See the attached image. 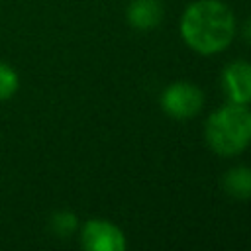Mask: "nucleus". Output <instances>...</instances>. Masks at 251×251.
Returning <instances> with one entry per match:
<instances>
[{
    "label": "nucleus",
    "mask_w": 251,
    "mask_h": 251,
    "mask_svg": "<svg viewBox=\"0 0 251 251\" xmlns=\"http://www.w3.org/2000/svg\"><path fill=\"white\" fill-rule=\"evenodd\" d=\"M180 35L198 55L222 53L233 41L235 16L220 0H196L182 12Z\"/></svg>",
    "instance_id": "f257e3e1"
},
{
    "label": "nucleus",
    "mask_w": 251,
    "mask_h": 251,
    "mask_svg": "<svg viewBox=\"0 0 251 251\" xmlns=\"http://www.w3.org/2000/svg\"><path fill=\"white\" fill-rule=\"evenodd\" d=\"M204 137L210 149L222 157H233L241 153L251 141L249 110L233 102L218 108L208 116Z\"/></svg>",
    "instance_id": "f03ea898"
},
{
    "label": "nucleus",
    "mask_w": 251,
    "mask_h": 251,
    "mask_svg": "<svg viewBox=\"0 0 251 251\" xmlns=\"http://www.w3.org/2000/svg\"><path fill=\"white\" fill-rule=\"evenodd\" d=\"M161 108L169 118L186 120L196 116L204 106V92L192 82H173L161 92Z\"/></svg>",
    "instance_id": "7ed1b4c3"
},
{
    "label": "nucleus",
    "mask_w": 251,
    "mask_h": 251,
    "mask_svg": "<svg viewBox=\"0 0 251 251\" xmlns=\"http://www.w3.org/2000/svg\"><path fill=\"white\" fill-rule=\"evenodd\" d=\"M80 245L88 251H124L127 243L116 224L104 218H92L80 229Z\"/></svg>",
    "instance_id": "20e7f679"
},
{
    "label": "nucleus",
    "mask_w": 251,
    "mask_h": 251,
    "mask_svg": "<svg viewBox=\"0 0 251 251\" xmlns=\"http://www.w3.org/2000/svg\"><path fill=\"white\" fill-rule=\"evenodd\" d=\"M220 84L227 102L247 106L251 102V63L243 59L227 63L222 71Z\"/></svg>",
    "instance_id": "39448f33"
},
{
    "label": "nucleus",
    "mask_w": 251,
    "mask_h": 251,
    "mask_svg": "<svg viewBox=\"0 0 251 251\" xmlns=\"http://www.w3.org/2000/svg\"><path fill=\"white\" fill-rule=\"evenodd\" d=\"M165 10L159 0H131L126 18L133 29L149 31L163 22Z\"/></svg>",
    "instance_id": "423d86ee"
},
{
    "label": "nucleus",
    "mask_w": 251,
    "mask_h": 251,
    "mask_svg": "<svg viewBox=\"0 0 251 251\" xmlns=\"http://www.w3.org/2000/svg\"><path fill=\"white\" fill-rule=\"evenodd\" d=\"M222 186L226 194L237 200L251 198V167H231L222 176Z\"/></svg>",
    "instance_id": "0eeeda50"
},
{
    "label": "nucleus",
    "mask_w": 251,
    "mask_h": 251,
    "mask_svg": "<svg viewBox=\"0 0 251 251\" xmlns=\"http://www.w3.org/2000/svg\"><path fill=\"white\" fill-rule=\"evenodd\" d=\"M20 88V78H18V73L0 61V102L2 100H10Z\"/></svg>",
    "instance_id": "6e6552de"
},
{
    "label": "nucleus",
    "mask_w": 251,
    "mask_h": 251,
    "mask_svg": "<svg viewBox=\"0 0 251 251\" xmlns=\"http://www.w3.org/2000/svg\"><path fill=\"white\" fill-rule=\"evenodd\" d=\"M76 227H78V220H76V216H75L73 212L63 210V212L53 214V218H51V229H53V233H57L59 237H69V235H73V233L76 231Z\"/></svg>",
    "instance_id": "1a4fd4ad"
},
{
    "label": "nucleus",
    "mask_w": 251,
    "mask_h": 251,
    "mask_svg": "<svg viewBox=\"0 0 251 251\" xmlns=\"http://www.w3.org/2000/svg\"><path fill=\"white\" fill-rule=\"evenodd\" d=\"M241 35H243V39H245L247 43H251V18H249V20H245L243 29H241Z\"/></svg>",
    "instance_id": "9d476101"
},
{
    "label": "nucleus",
    "mask_w": 251,
    "mask_h": 251,
    "mask_svg": "<svg viewBox=\"0 0 251 251\" xmlns=\"http://www.w3.org/2000/svg\"><path fill=\"white\" fill-rule=\"evenodd\" d=\"M249 127H251V112H249Z\"/></svg>",
    "instance_id": "9b49d317"
}]
</instances>
